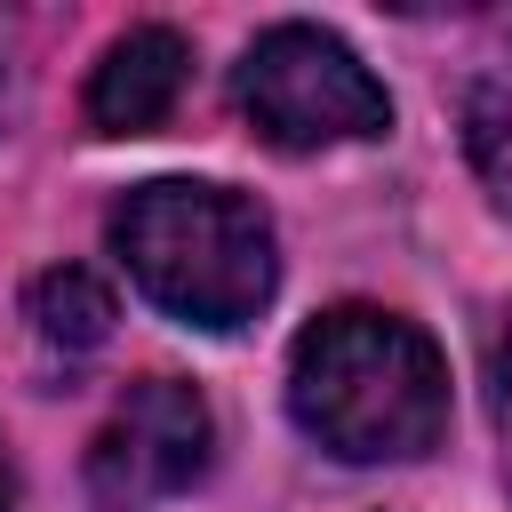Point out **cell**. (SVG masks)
Listing matches in <instances>:
<instances>
[{
	"label": "cell",
	"instance_id": "30bf717a",
	"mask_svg": "<svg viewBox=\"0 0 512 512\" xmlns=\"http://www.w3.org/2000/svg\"><path fill=\"white\" fill-rule=\"evenodd\" d=\"M0 96H8V64H0Z\"/></svg>",
	"mask_w": 512,
	"mask_h": 512
},
{
	"label": "cell",
	"instance_id": "7a4b0ae2",
	"mask_svg": "<svg viewBox=\"0 0 512 512\" xmlns=\"http://www.w3.org/2000/svg\"><path fill=\"white\" fill-rule=\"evenodd\" d=\"M112 256L120 272L184 328L232 336L248 328L280 288V232L264 200L208 184V176H152L112 208Z\"/></svg>",
	"mask_w": 512,
	"mask_h": 512
},
{
	"label": "cell",
	"instance_id": "3957f363",
	"mask_svg": "<svg viewBox=\"0 0 512 512\" xmlns=\"http://www.w3.org/2000/svg\"><path fill=\"white\" fill-rule=\"evenodd\" d=\"M232 104L272 152H328V144H376L392 128L384 80L320 24H272L232 64Z\"/></svg>",
	"mask_w": 512,
	"mask_h": 512
},
{
	"label": "cell",
	"instance_id": "9c48e42d",
	"mask_svg": "<svg viewBox=\"0 0 512 512\" xmlns=\"http://www.w3.org/2000/svg\"><path fill=\"white\" fill-rule=\"evenodd\" d=\"M0 512H16V472H8V448H0Z\"/></svg>",
	"mask_w": 512,
	"mask_h": 512
},
{
	"label": "cell",
	"instance_id": "5b68a950",
	"mask_svg": "<svg viewBox=\"0 0 512 512\" xmlns=\"http://www.w3.org/2000/svg\"><path fill=\"white\" fill-rule=\"evenodd\" d=\"M184 80H192V40H184L176 24H128V32L96 56L80 112H88L96 136H152V128L176 112Z\"/></svg>",
	"mask_w": 512,
	"mask_h": 512
},
{
	"label": "cell",
	"instance_id": "8992f818",
	"mask_svg": "<svg viewBox=\"0 0 512 512\" xmlns=\"http://www.w3.org/2000/svg\"><path fill=\"white\" fill-rule=\"evenodd\" d=\"M456 120H464V160L488 184V200L512 216V24H496V40L472 56L464 88H456Z\"/></svg>",
	"mask_w": 512,
	"mask_h": 512
},
{
	"label": "cell",
	"instance_id": "277c9868",
	"mask_svg": "<svg viewBox=\"0 0 512 512\" xmlns=\"http://www.w3.org/2000/svg\"><path fill=\"white\" fill-rule=\"evenodd\" d=\"M216 456V416L184 376H144L88 440V496L104 512H144L184 496Z\"/></svg>",
	"mask_w": 512,
	"mask_h": 512
},
{
	"label": "cell",
	"instance_id": "ba28073f",
	"mask_svg": "<svg viewBox=\"0 0 512 512\" xmlns=\"http://www.w3.org/2000/svg\"><path fill=\"white\" fill-rule=\"evenodd\" d=\"M488 416H496L504 480H512V312H504V320H496V336H488Z\"/></svg>",
	"mask_w": 512,
	"mask_h": 512
},
{
	"label": "cell",
	"instance_id": "6da1fadb",
	"mask_svg": "<svg viewBox=\"0 0 512 512\" xmlns=\"http://www.w3.org/2000/svg\"><path fill=\"white\" fill-rule=\"evenodd\" d=\"M288 416L344 464H408L448 432V360L408 312L336 304L288 352Z\"/></svg>",
	"mask_w": 512,
	"mask_h": 512
},
{
	"label": "cell",
	"instance_id": "52a82bcc",
	"mask_svg": "<svg viewBox=\"0 0 512 512\" xmlns=\"http://www.w3.org/2000/svg\"><path fill=\"white\" fill-rule=\"evenodd\" d=\"M24 320H32V336L48 344V352H64V360H80V352H96L104 336H112V288L88 272V264H48L32 288H24Z\"/></svg>",
	"mask_w": 512,
	"mask_h": 512
}]
</instances>
